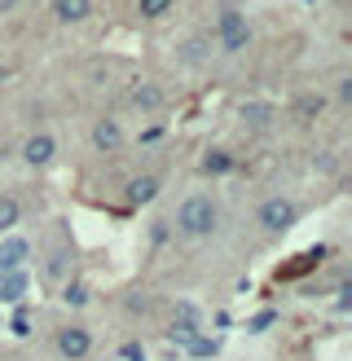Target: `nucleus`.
Returning a JSON list of instances; mask_svg holds the SVG:
<instances>
[{
  "instance_id": "1",
  "label": "nucleus",
  "mask_w": 352,
  "mask_h": 361,
  "mask_svg": "<svg viewBox=\"0 0 352 361\" xmlns=\"http://www.w3.org/2000/svg\"><path fill=\"white\" fill-rule=\"evenodd\" d=\"M220 221H225V212L211 190H189L172 212V229L181 243H211L220 233Z\"/></svg>"
},
{
  "instance_id": "2",
  "label": "nucleus",
  "mask_w": 352,
  "mask_h": 361,
  "mask_svg": "<svg viewBox=\"0 0 352 361\" xmlns=\"http://www.w3.org/2000/svg\"><path fill=\"white\" fill-rule=\"evenodd\" d=\"M211 53H220V58H238V53L251 49L256 40V27H251V18H246V9L238 5H225L216 9V18H211Z\"/></svg>"
},
{
  "instance_id": "3",
  "label": "nucleus",
  "mask_w": 352,
  "mask_h": 361,
  "mask_svg": "<svg viewBox=\"0 0 352 361\" xmlns=\"http://www.w3.org/2000/svg\"><path fill=\"white\" fill-rule=\"evenodd\" d=\"M299 216H304V207L291 194H264L260 207H256V225H260L264 238H282V233H291L299 225Z\"/></svg>"
},
{
  "instance_id": "4",
  "label": "nucleus",
  "mask_w": 352,
  "mask_h": 361,
  "mask_svg": "<svg viewBox=\"0 0 352 361\" xmlns=\"http://www.w3.org/2000/svg\"><path fill=\"white\" fill-rule=\"evenodd\" d=\"M97 348V339L88 326H80V322H66V326L53 331V353H58L62 361H88Z\"/></svg>"
},
{
  "instance_id": "5",
  "label": "nucleus",
  "mask_w": 352,
  "mask_h": 361,
  "mask_svg": "<svg viewBox=\"0 0 352 361\" xmlns=\"http://www.w3.org/2000/svg\"><path fill=\"white\" fill-rule=\"evenodd\" d=\"M18 159H23L27 168H53L58 164V137L49 128H35L23 137V146H18Z\"/></svg>"
},
{
  "instance_id": "6",
  "label": "nucleus",
  "mask_w": 352,
  "mask_h": 361,
  "mask_svg": "<svg viewBox=\"0 0 352 361\" xmlns=\"http://www.w3.org/2000/svg\"><path fill=\"white\" fill-rule=\"evenodd\" d=\"M88 146H93L97 154H119L123 146H128V128H123V119L119 115L93 119V128H88Z\"/></svg>"
},
{
  "instance_id": "7",
  "label": "nucleus",
  "mask_w": 352,
  "mask_h": 361,
  "mask_svg": "<svg viewBox=\"0 0 352 361\" xmlns=\"http://www.w3.org/2000/svg\"><path fill=\"white\" fill-rule=\"evenodd\" d=\"M44 282H49V286H66V282H75V247H70L66 238L44 256Z\"/></svg>"
},
{
  "instance_id": "8",
  "label": "nucleus",
  "mask_w": 352,
  "mask_h": 361,
  "mask_svg": "<svg viewBox=\"0 0 352 361\" xmlns=\"http://www.w3.org/2000/svg\"><path fill=\"white\" fill-rule=\"evenodd\" d=\"M128 106H132L137 115L154 119V115H158V111H163V106H168V93H163V88H158L154 80H137V84L128 88Z\"/></svg>"
},
{
  "instance_id": "9",
  "label": "nucleus",
  "mask_w": 352,
  "mask_h": 361,
  "mask_svg": "<svg viewBox=\"0 0 352 361\" xmlns=\"http://www.w3.org/2000/svg\"><path fill=\"white\" fill-rule=\"evenodd\" d=\"M158 190H163V176H158V172H137L128 185H123V203H128V207H146V203L158 198Z\"/></svg>"
},
{
  "instance_id": "10",
  "label": "nucleus",
  "mask_w": 352,
  "mask_h": 361,
  "mask_svg": "<svg viewBox=\"0 0 352 361\" xmlns=\"http://www.w3.org/2000/svg\"><path fill=\"white\" fill-rule=\"evenodd\" d=\"M97 0H49V13L58 27H84L88 18H93Z\"/></svg>"
},
{
  "instance_id": "11",
  "label": "nucleus",
  "mask_w": 352,
  "mask_h": 361,
  "mask_svg": "<svg viewBox=\"0 0 352 361\" xmlns=\"http://www.w3.org/2000/svg\"><path fill=\"white\" fill-rule=\"evenodd\" d=\"M31 264V243L23 233H5L0 238V274H13V269H27Z\"/></svg>"
},
{
  "instance_id": "12",
  "label": "nucleus",
  "mask_w": 352,
  "mask_h": 361,
  "mask_svg": "<svg viewBox=\"0 0 352 361\" xmlns=\"http://www.w3.org/2000/svg\"><path fill=\"white\" fill-rule=\"evenodd\" d=\"M234 168H238V159L229 154V150H220V146L203 150V159H199V172H203V176H229Z\"/></svg>"
},
{
  "instance_id": "13",
  "label": "nucleus",
  "mask_w": 352,
  "mask_h": 361,
  "mask_svg": "<svg viewBox=\"0 0 352 361\" xmlns=\"http://www.w3.org/2000/svg\"><path fill=\"white\" fill-rule=\"evenodd\" d=\"M27 286H31V274H27V269L0 274V304H18V300L27 295Z\"/></svg>"
},
{
  "instance_id": "14",
  "label": "nucleus",
  "mask_w": 352,
  "mask_h": 361,
  "mask_svg": "<svg viewBox=\"0 0 352 361\" xmlns=\"http://www.w3.org/2000/svg\"><path fill=\"white\" fill-rule=\"evenodd\" d=\"M181 62L194 66V71L211 62V40H207V35H189V40L181 44Z\"/></svg>"
},
{
  "instance_id": "15",
  "label": "nucleus",
  "mask_w": 352,
  "mask_h": 361,
  "mask_svg": "<svg viewBox=\"0 0 352 361\" xmlns=\"http://www.w3.org/2000/svg\"><path fill=\"white\" fill-rule=\"evenodd\" d=\"M181 0H137V23H163L176 13Z\"/></svg>"
},
{
  "instance_id": "16",
  "label": "nucleus",
  "mask_w": 352,
  "mask_h": 361,
  "mask_svg": "<svg viewBox=\"0 0 352 361\" xmlns=\"http://www.w3.org/2000/svg\"><path fill=\"white\" fill-rule=\"evenodd\" d=\"M238 115H242V123H246L251 133H264V128H273V106H264V102H246Z\"/></svg>"
},
{
  "instance_id": "17",
  "label": "nucleus",
  "mask_w": 352,
  "mask_h": 361,
  "mask_svg": "<svg viewBox=\"0 0 352 361\" xmlns=\"http://www.w3.org/2000/svg\"><path fill=\"white\" fill-rule=\"evenodd\" d=\"M23 225V203H18V194H0V238L13 233Z\"/></svg>"
},
{
  "instance_id": "18",
  "label": "nucleus",
  "mask_w": 352,
  "mask_h": 361,
  "mask_svg": "<svg viewBox=\"0 0 352 361\" xmlns=\"http://www.w3.org/2000/svg\"><path fill=\"white\" fill-rule=\"evenodd\" d=\"M326 106H330L326 93H304V97L295 102V111H299V119L308 123V119H322V115H326Z\"/></svg>"
},
{
  "instance_id": "19",
  "label": "nucleus",
  "mask_w": 352,
  "mask_h": 361,
  "mask_svg": "<svg viewBox=\"0 0 352 361\" xmlns=\"http://www.w3.org/2000/svg\"><path fill=\"white\" fill-rule=\"evenodd\" d=\"M326 102L344 106V111L352 106V75H348V71H339V75H334V88H330V97H326Z\"/></svg>"
},
{
  "instance_id": "20",
  "label": "nucleus",
  "mask_w": 352,
  "mask_h": 361,
  "mask_svg": "<svg viewBox=\"0 0 352 361\" xmlns=\"http://www.w3.org/2000/svg\"><path fill=\"white\" fill-rule=\"evenodd\" d=\"M313 172H322V176H334V172H339V154H334V150H322V154H313Z\"/></svg>"
},
{
  "instance_id": "21",
  "label": "nucleus",
  "mask_w": 352,
  "mask_h": 361,
  "mask_svg": "<svg viewBox=\"0 0 352 361\" xmlns=\"http://www.w3.org/2000/svg\"><path fill=\"white\" fill-rule=\"evenodd\" d=\"M62 295H66L70 309H84V300H88V291H84V282H80V278H75V282H66V286H62Z\"/></svg>"
},
{
  "instance_id": "22",
  "label": "nucleus",
  "mask_w": 352,
  "mask_h": 361,
  "mask_svg": "<svg viewBox=\"0 0 352 361\" xmlns=\"http://www.w3.org/2000/svg\"><path fill=\"white\" fill-rule=\"evenodd\" d=\"M18 5H23V0H0V18H9V13H18Z\"/></svg>"
}]
</instances>
